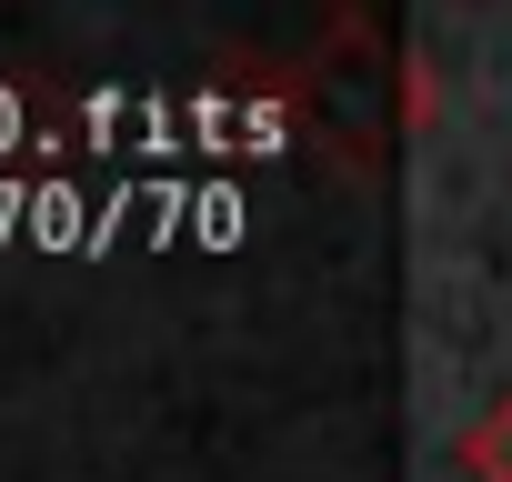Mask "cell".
Listing matches in <instances>:
<instances>
[{"mask_svg": "<svg viewBox=\"0 0 512 482\" xmlns=\"http://www.w3.org/2000/svg\"><path fill=\"white\" fill-rule=\"evenodd\" d=\"M452 462H462L472 482H512V392H502V402H492V412L452 442Z\"/></svg>", "mask_w": 512, "mask_h": 482, "instance_id": "cell-1", "label": "cell"}]
</instances>
